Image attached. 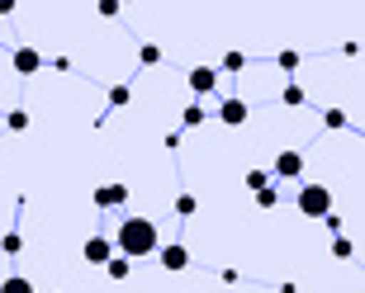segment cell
Wrapping results in <instances>:
<instances>
[{
	"instance_id": "cell-17",
	"label": "cell",
	"mask_w": 365,
	"mask_h": 293,
	"mask_svg": "<svg viewBox=\"0 0 365 293\" xmlns=\"http://www.w3.org/2000/svg\"><path fill=\"white\" fill-rule=\"evenodd\" d=\"M195 208H200V199H195V194H180V199H176V213L180 218H195Z\"/></svg>"
},
{
	"instance_id": "cell-3",
	"label": "cell",
	"mask_w": 365,
	"mask_h": 293,
	"mask_svg": "<svg viewBox=\"0 0 365 293\" xmlns=\"http://www.w3.org/2000/svg\"><path fill=\"white\" fill-rule=\"evenodd\" d=\"M114 251H119V246H109V237H91V241L81 246L86 265H109V260H114Z\"/></svg>"
},
{
	"instance_id": "cell-18",
	"label": "cell",
	"mask_w": 365,
	"mask_h": 293,
	"mask_svg": "<svg viewBox=\"0 0 365 293\" xmlns=\"http://www.w3.org/2000/svg\"><path fill=\"white\" fill-rule=\"evenodd\" d=\"M0 251H5V255H19V251H24V237H19V232H10V237L0 241Z\"/></svg>"
},
{
	"instance_id": "cell-13",
	"label": "cell",
	"mask_w": 365,
	"mask_h": 293,
	"mask_svg": "<svg viewBox=\"0 0 365 293\" xmlns=\"http://www.w3.org/2000/svg\"><path fill=\"white\" fill-rule=\"evenodd\" d=\"M138 62H143V67H157V62H162V48H157V43H143V48H138Z\"/></svg>"
},
{
	"instance_id": "cell-9",
	"label": "cell",
	"mask_w": 365,
	"mask_h": 293,
	"mask_svg": "<svg viewBox=\"0 0 365 293\" xmlns=\"http://www.w3.org/2000/svg\"><path fill=\"white\" fill-rule=\"evenodd\" d=\"M214 85H218V71L214 67H195V71H190V90H195V95H209Z\"/></svg>"
},
{
	"instance_id": "cell-10",
	"label": "cell",
	"mask_w": 365,
	"mask_h": 293,
	"mask_svg": "<svg viewBox=\"0 0 365 293\" xmlns=\"http://www.w3.org/2000/svg\"><path fill=\"white\" fill-rule=\"evenodd\" d=\"M105 275H109V279H128V275H133V265H128V255H114V260L105 265Z\"/></svg>"
},
{
	"instance_id": "cell-25",
	"label": "cell",
	"mask_w": 365,
	"mask_h": 293,
	"mask_svg": "<svg viewBox=\"0 0 365 293\" xmlns=\"http://www.w3.org/2000/svg\"><path fill=\"white\" fill-rule=\"evenodd\" d=\"M109 105H114V109L128 105V85H114V90H109Z\"/></svg>"
},
{
	"instance_id": "cell-24",
	"label": "cell",
	"mask_w": 365,
	"mask_h": 293,
	"mask_svg": "<svg viewBox=\"0 0 365 293\" xmlns=\"http://www.w3.org/2000/svg\"><path fill=\"white\" fill-rule=\"evenodd\" d=\"M242 67H247L242 53H228V57H223V71H242Z\"/></svg>"
},
{
	"instance_id": "cell-16",
	"label": "cell",
	"mask_w": 365,
	"mask_h": 293,
	"mask_svg": "<svg viewBox=\"0 0 365 293\" xmlns=\"http://www.w3.org/2000/svg\"><path fill=\"white\" fill-rule=\"evenodd\" d=\"M332 255H337V260H351V255H356L351 237H332Z\"/></svg>"
},
{
	"instance_id": "cell-21",
	"label": "cell",
	"mask_w": 365,
	"mask_h": 293,
	"mask_svg": "<svg viewBox=\"0 0 365 293\" xmlns=\"http://www.w3.org/2000/svg\"><path fill=\"white\" fill-rule=\"evenodd\" d=\"M95 14H100V19H114V14H119V0H100Z\"/></svg>"
},
{
	"instance_id": "cell-1",
	"label": "cell",
	"mask_w": 365,
	"mask_h": 293,
	"mask_svg": "<svg viewBox=\"0 0 365 293\" xmlns=\"http://www.w3.org/2000/svg\"><path fill=\"white\" fill-rule=\"evenodd\" d=\"M114 246H119V255H128V260H143V255L162 251V246H157V223H152V218H128V223H119Z\"/></svg>"
},
{
	"instance_id": "cell-23",
	"label": "cell",
	"mask_w": 365,
	"mask_h": 293,
	"mask_svg": "<svg viewBox=\"0 0 365 293\" xmlns=\"http://www.w3.org/2000/svg\"><path fill=\"white\" fill-rule=\"evenodd\" d=\"M275 203H280V194H275V189H261V194H257V208H275Z\"/></svg>"
},
{
	"instance_id": "cell-6",
	"label": "cell",
	"mask_w": 365,
	"mask_h": 293,
	"mask_svg": "<svg viewBox=\"0 0 365 293\" xmlns=\"http://www.w3.org/2000/svg\"><path fill=\"white\" fill-rule=\"evenodd\" d=\"M128 199V185H100L95 189V208H119Z\"/></svg>"
},
{
	"instance_id": "cell-5",
	"label": "cell",
	"mask_w": 365,
	"mask_h": 293,
	"mask_svg": "<svg viewBox=\"0 0 365 293\" xmlns=\"http://www.w3.org/2000/svg\"><path fill=\"white\" fill-rule=\"evenodd\" d=\"M275 175H280V180H299V175H304V151H280V156H275Z\"/></svg>"
},
{
	"instance_id": "cell-7",
	"label": "cell",
	"mask_w": 365,
	"mask_h": 293,
	"mask_svg": "<svg viewBox=\"0 0 365 293\" xmlns=\"http://www.w3.org/2000/svg\"><path fill=\"white\" fill-rule=\"evenodd\" d=\"M218 119L228 123V128H242L247 123V100H223V105H218Z\"/></svg>"
},
{
	"instance_id": "cell-4",
	"label": "cell",
	"mask_w": 365,
	"mask_h": 293,
	"mask_svg": "<svg viewBox=\"0 0 365 293\" xmlns=\"http://www.w3.org/2000/svg\"><path fill=\"white\" fill-rule=\"evenodd\" d=\"M157 255H162V270H166V275H180V270H190V251L180 246V241H171V246H162Z\"/></svg>"
},
{
	"instance_id": "cell-15",
	"label": "cell",
	"mask_w": 365,
	"mask_h": 293,
	"mask_svg": "<svg viewBox=\"0 0 365 293\" xmlns=\"http://www.w3.org/2000/svg\"><path fill=\"white\" fill-rule=\"evenodd\" d=\"M247 189H252V194L271 189V175H266V171H247Z\"/></svg>"
},
{
	"instance_id": "cell-19",
	"label": "cell",
	"mask_w": 365,
	"mask_h": 293,
	"mask_svg": "<svg viewBox=\"0 0 365 293\" xmlns=\"http://www.w3.org/2000/svg\"><path fill=\"white\" fill-rule=\"evenodd\" d=\"M275 62H280V71H299V53H294V48H284Z\"/></svg>"
},
{
	"instance_id": "cell-8",
	"label": "cell",
	"mask_w": 365,
	"mask_h": 293,
	"mask_svg": "<svg viewBox=\"0 0 365 293\" xmlns=\"http://www.w3.org/2000/svg\"><path fill=\"white\" fill-rule=\"evenodd\" d=\"M38 67H43L38 48H14V71H19V76H34Z\"/></svg>"
},
{
	"instance_id": "cell-14",
	"label": "cell",
	"mask_w": 365,
	"mask_h": 293,
	"mask_svg": "<svg viewBox=\"0 0 365 293\" xmlns=\"http://www.w3.org/2000/svg\"><path fill=\"white\" fill-rule=\"evenodd\" d=\"M5 128H10V133H24V128H29V114H24V109H10V114H5Z\"/></svg>"
},
{
	"instance_id": "cell-2",
	"label": "cell",
	"mask_w": 365,
	"mask_h": 293,
	"mask_svg": "<svg viewBox=\"0 0 365 293\" xmlns=\"http://www.w3.org/2000/svg\"><path fill=\"white\" fill-rule=\"evenodd\" d=\"M299 213L304 218H332V189L327 185H304L299 189Z\"/></svg>"
},
{
	"instance_id": "cell-22",
	"label": "cell",
	"mask_w": 365,
	"mask_h": 293,
	"mask_svg": "<svg viewBox=\"0 0 365 293\" xmlns=\"http://www.w3.org/2000/svg\"><path fill=\"white\" fill-rule=\"evenodd\" d=\"M323 123H327V128H346V114H341V109H327Z\"/></svg>"
},
{
	"instance_id": "cell-11",
	"label": "cell",
	"mask_w": 365,
	"mask_h": 293,
	"mask_svg": "<svg viewBox=\"0 0 365 293\" xmlns=\"http://www.w3.org/2000/svg\"><path fill=\"white\" fill-rule=\"evenodd\" d=\"M280 100H284V105H289V109H299V105H304V100H309V95H304V85H299V80H289V85H284V90H280Z\"/></svg>"
},
{
	"instance_id": "cell-20",
	"label": "cell",
	"mask_w": 365,
	"mask_h": 293,
	"mask_svg": "<svg viewBox=\"0 0 365 293\" xmlns=\"http://www.w3.org/2000/svg\"><path fill=\"white\" fill-rule=\"evenodd\" d=\"M200 123H204V105H190L185 109V128H200Z\"/></svg>"
},
{
	"instance_id": "cell-12",
	"label": "cell",
	"mask_w": 365,
	"mask_h": 293,
	"mask_svg": "<svg viewBox=\"0 0 365 293\" xmlns=\"http://www.w3.org/2000/svg\"><path fill=\"white\" fill-rule=\"evenodd\" d=\"M0 293H34V279H24V275H10V279L0 284Z\"/></svg>"
}]
</instances>
